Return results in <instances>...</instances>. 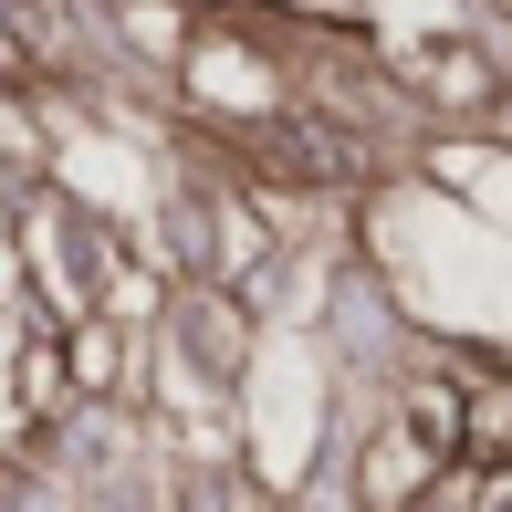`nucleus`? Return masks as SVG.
<instances>
[{
	"mask_svg": "<svg viewBox=\"0 0 512 512\" xmlns=\"http://www.w3.org/2000/svg\"><path fill=\"white\" fill-rule=\"evenodd\" d=\"M460 377V471H512V356L492 345H439Z\"/></svg>",
	"mask_w": 512,
	"mask_h": 512,
	"instance_id": "f03ea898",
	"label": "nucleus"
},
{
	"mask_svg": "<svg viewBox=\"0 0 512 512\" xmlns=\"http://www.w3.org/2000/svg\"><path fill=\"white\" fill-rule=\"evenodd\" d=\"M168 366H189V398H241L251 377V314L230 283H178L168 293Z\"/></svg>",
	"mask_w": 512,
	"mask_h": 512,
	"instance_id": "f257e3e1",
	"label": "nucleus"
},
{
	"mask_svg": "<svg viewBox=\"0 0 512 512\" xmlns=\"http://www.w3.org/2000/svg\"><path fill=\"white\" fill-rule=\"evenodd\" d=\"M0 512H84V492H74V481H53L32 450H21V460H0Z\"/></svg>",
	"mask_w": 512,
	"mask_h": 512,
	"instance_id": "7ed1b4c3",
	"label": "nucleus"
},
{
	"mask_svg": "<svg viewBox=\"0 0 512 512\" xmlns=\"http://www.w3.org/2000/svg\"><path fill=\"white\" fill-rule=\"evenodd\" d=\"M471 512H512V471H471Z\"/></svg>",
	"mask_w": 512,
	"mask_h": 512,
	"instance_id": "20e7f679",
	"label": "nucleus"
}]
</instances>
